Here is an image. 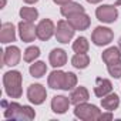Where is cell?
Here are the masks:
<instances>
[{"instance_id":"1","label":"cell","mask_w":121,"mask_h":121,"mask_svg":"<svg viewBox=\"0 0 121 121\" xmlns=\"http://www.w3.org/2000/svg\"><path fill=\"white\" fill-rule=\"evenodd\" d=\"M3 107H4V117L9 118V120L30 121V120H34V117H36V111L29 105H22L19 103H6V101H3Z\"/></svg>"},{"instance_id":"2","label":"cell","mask_w":121,"mask_h":121,"mask_svg":"<svg viewBox=\"0 0 121 121\" xmlns=\"http://www.w3.org/2000/svg\"><path fill=\"white\" fill-rule=\"evenodd\" d=\"M3 84H4V91L10 98H20L23 94L22 88V73L12 70L4 73L3 76Z\"/></svg>"},{"instance_id":"3","label":"cell","mask_w":121,"mask_h":121,"mask_svg":"<svg viewBox=\"0 0 121 121\" xmlns=\"http://www.w3.org/2000/svg\"><path fill=\"white\" fill-rule=\"evenodd\" d=\"M74 115L80 120H84V121H97L101 117V111L98 110V107H95L93 104L81 103V104L76 105Z\"/></svg>"},{"instance_id":"4","label":"cell","mask_w":121,"mask_h":121,"mask_svg":"<svg viewBox=\"0 0 121 121\" xmlns=\"http://www.w3.org/2000/svg\"><path fill=\"white\" fill-rule=\"evenodd\" d=\"M112 39H114L112 30L108 29V27H103V26L95 27L94 31H93V34H91V41H93L95 46H98V47L110 44V43L112 41Z\"/></svg>"},{"instance_id":"5","label":"cell","mask_w":121,"mask_h":121,"mask_svg":"<svg viewBox=\"0 0 121 121\" xmlns=\"http://www.w3.org/2000/svg\"><path fill=\"white\" fill-rule=\"evenodd\" d=\"M74 27L66 22V20H60L57 23V29H56V39L58 43H61V44H67L73 37H74Z\"/></svg>"},{"instance_id":"6","label":"cell","mask_w":121,"mask_h":121,"mask_svg":"<svg viewBox=\"0 0 121 121\" xmlns=\"http://www.w3.org/2000/svg\"><path fill=\"white\" fill-rule=\"evenodd\" d=\"M95 17L103 22V23H114L118 19V10L115 6L111 4H103L97 7L95 10Z\"/></svg>"},{"instance_id":"7","label":"cell","mask_w":121,"mask_h":121,"mask_svg":"<svg viewBox=\"0 0 121 121\" xmlns=\"http://www.w3.org/2000/svg\"><path fill=\"white\" fill-rule=\"evenodd\" d=\"M17 29H19L20 39H22V41H24V43H31V41H34V39L37 37V27H34L33 22L23 20V22L19 23Z\"/></svg>"},{"instance_id":"8","label":"cell","mask_w":121,"mask_h":121,"mask_svg":"<svg viewBox=\"0 0 121 121\" xmlns=\"http://www.w3.org/2000/svg\"><path fill=\"white\" fill-rule=\"evenodd\" d=\"M47 97V91L41 84H31L27 88V98L30 103H33L34 105H40L46 101Z\"/></svg>"},{"instance_id":"9","label":"cell","mask_w":121,"mask_h":121,"mask_svg":"<svg viewBox=\"0 0 121 121\" xmlns=\"http://www.w3.org/2000/svg\"><path fill=\"white\" fill-rule=\"evenodd\" d=\"M36 27H37V37L41 41H47L53 37V34H56V26L50 19H43Z\"/></svg>"},{"instance_id":"10","label":"cell","mask_w":121,"mask_h":121,"mask_svg":"<svg viewBox=\"0 0 121 121\" xmlns=\"http://www.w3.org/2000/svg\"><path fill=\"white\" fill-rule=\"evenodd\" d=\"M22 58V53L20 48L16 46H9L4 51H3V66H9V67H14L19 64Z\"/></svg>"},{"instance_id":"11","label":"cell","mask_w":121,"mask_h":121,"mask_svg":"<svg viewBox=\"0 0 121 121\" xmlns=\"http://www.w3.org/2000/svg\"><path fill=\"white\" fill-rule=\"evenodd\" d=\"M67 22L74 27V30H80V31L87 30V29L90 27V23H91V20H90L88 14H86L84 12H81V13H77V14H73V16L67 17Z\"/></svg>"},{"instance_id":"12","label":"cell","mask_w":121,"mask_h":121,"mask_svg":"<svg viewBox=\"0 0 121 121\" xmlns=\"http://www.w3.org/2000/svg\"><path fill=\"white\" fill-rule=\"evenodd\" d=\"M70 98L66 95H54L51 100V110L56 114H64L67 112V110L70 108Z\"/></svg>"},{"instance_id":"13","label":"cell","mask_w":121,"mask_h":121,"mask_svg":"<svg viewBox=\"0 0 121 121\" xmlns=\"http://www.w3.org/2000/svg\"><path fill=\"white\" fill-rule=\"evenodd\" d=\"M48 60H50V64L54 69L63 67L67 63V54H66V51L63 48H53L50 56H48Z\"/></svg>"},{"instance_id":"14","label":"cell","mask_w":121,"mask_h":121,"mask_svg":"<svg viewBox=\"0 0 121 121\" xmlns=\"http://www.w3.org/2000/svg\"><path fill=\"white\" fill-rule=\"evenodd\" d=\"M64 78H66V73L61 71V70H54L50 73L48 76V87L53 88V90H63V86H64Z\"/></svg>"},{"instance_id":"15","label":"cell","mask_w":121,"mask_h":121,"mask_svg":"<svg viewBox=\"0 0 121 121\" xmlns=\"http://www.w3.org/2000/svg\"><path fill=\"white\" fill-rule=\"evenodd\" d=\"M111 91H112V84H111V81H110V80H107V78H101V77H98V78L95 80L94 94H95L97 97L103 98L104 95L110 94Z\"/></svg>"},{"instance_id":"16","label":"cell","mask_w":121,"mask_h":121,"mask_svg":"<svg viewBox=\"0 0 121 121\" xmlns=\"http://www.w3.org/2000/svg\"><path fill=\"white\" fill-rule=\"evenodd\" d=\"M14 40H16V30L13 23H3L2 30H0V41L3 44H7Z\"/></svg>"},{"instance_id":"17","label":"cell","mask_w":121,"mask_h":121,"mask_svg":"<svg viewBox=\"0 0 121 121\" xmlns=\"http://www.w3.org/2000/svg\"><path fill=\"white\" fill-rule=\"evenodd\" d=\"M88 98H90L88 90H87L86 87H81V86L77 87V88H74V90L71 91V94H70V101H71V104H74V105L81 104V103H87Z\"/></svg>"},{"instance_id":"18","label":"cell","mask_w":121,"mask_h":121,"mask_svg":"<svg viewBox=\"0 0 121 121\" xmlns=\"http://www.w3.org/2000/svg\"><path fill=\"white\" fill-rule=\"evenodd\" d=\"M101 105H103V108L107 110V111H114V110H117L118 105H120V97H118L115 93L111 91L110 94H107V95H104V97L101 98Z\"/></svg>"},{"instance_id":"19","label":"cell","mask_w":121,"mask_h":121,"mask_svg":"<svg viewBox=\"0 0 121 121\" xmlns=\"http://www.w3.org/2000/svg\"><path fill=\"white\" fill-rule=\"evenodd\" d=\"M101 58L105 64H111V63H115L118 60H121V50L120 47H108L107 50L103 51L101 54Z\"/></svg>"},{"instance_id":"20","label":"cell","mask_w":121,"mask_h":121,"mask_svg":"<svg viewBox=\"0 0 121 121\" xmlns=\"http://www.w3.org/2000/svg\"><path fill=\"white\" fill-rule=\"evenodd\" d=\"M60 12L64 17H70L73 14H77V13H81L84 12V7L80 4V3H76V2H69L66 4H63L60 7Z\"/></svg>"},{"instance_id":"21","label":"cell","mask_w":121,"mask_h":121,"mask_svg":"<svg viewBox=\"0 0 121 121\" xmlns=\"http://www.w3.org/2000/svg\"><path fill=\"white\" fill-rule=\"evenodd\" d=\"M71 64L78 70H84L90 64V57L87 56V53H76L71 58Z\"/></svg>"},{"instance_id":"22","label":"cell","mask_w":121,"mask_h":121,"mask_svg":"<svg viewBox=\"0 0 121 121\" xmlns=\"http://www.w3.org/2000/svg\"><path fill=\"white\" fill-rule=\"evenodd\" d=\"M29 71H30V74H31L33 77L41 78V77L47 73V66H46L44 61H34V64L30 66Z\"/></svg>"},{"instance_id":"23","label":"cell","mask_w":121,"mask_h":121,"mask_svg":"<svg viewBox=\"0 0 121 121\" xmlns=\"http://www.w3.org/2000/svg\"><path fill=\"white\" fill-rule=\"evenodd\" d=\"M19 14H20V17L23 20H27V22H36L37 17H39L37 9L36 7H27V6L22 7L20 12H19Z\"/></svg>"},{"instance_id":"24","label":"cell","mask_w":121,"mask_h":121,"mask_svg":"<svg viewBox=\"0 0 121 121\" xmlns=\"http://www.w3.org/2000/svg\"><path fill=\"white\" fill-rule=\"evenodd\" d=\"M39 56H40V48L37 46H30L23 53V58L26 63H34V60L39 58Z\"/></svg>"},{"instance_id":"25","label":"cell","mask_w":121,"mask_h":121,"mask_svg":"<svg viewBox=\"0 0 121 121\" xmlns=\"http://www.w3.org/2000/svg\"><path fill=\"white\" fill-rule=\"evenodd\" d=\"M88 41L86 37H78L76 39V41L73 43V50L76 53H87L88 51Z\"/></svg>"},{"instance_id":"26","label":"cell","mask_w":121,"mask_h":121,"mask_svg":"<svg viewBox=\"0 0 121 121\" xmlns=\"http://www.w3.org/2000/svg\"><path fill=\"white\" fill-rule=\"evenodd\" d=\"M77 86V76L74 73H66V78H64V86H63V90L69 91V90H73L74 87Z\"/></svg>"},{"instance_id":"27","label":"cell","mask_w":121,"mask_h":121,"mask_svg":"<svg viewBox=\"0 0 121 121\" xmlns=\"http://www.w3.org/2000/svg\"><path fill=\"white\" fill-rule=\"evenodd\" d=\"M107 70L111 77L121 78V60H118L115 63H111V64H107Z\"/></svg>"},{"instance_id":"28","label":"cell","mask_w":121,"mask_h":121,"mask_svg":"<svg viewBox=\"0 0 121 121\" xmlns=\"http://www.w3.org/2000/svg\"><path fill=\"white\" fill-rule=\"evenodd\" d=\"M100 120H101V121H105V120H112V111H108V112H105V114H101Z\"/></svg>"},{"instance_id":"29","label":"cell","mask_w":121,"mask_h":121,"mask_svg":"<svg viewBox=\"0 0 121 121\" xmlns=\"http://www.w3.org/2000/svg\"><path fill=\"white\" fill-rule=\"evenodd\" d=\"M53 2H54L56 4L63 6V4H66V3H69V2H73V0H53Z\"/></svg>"},{"instance_id":"30","label":"cell","mask_w":121,"mask_h":121,"mask_svg":"<svg viewBox=\"0 0 121 121\" xmlns=\"http://www.w3.org/2000/svg\"><path fill=\"white\" fill-rule=\"evenodd\" d=\"M87 3H90V4H97V3H100V2H103V0H86Z\"/></svg>"},{"instance_id":"31","label":"cell","mask_w":121,"mask_h":121,"mask_svg":"<svg viewBox=\"0 0 121 121\" xmlns=\"http://www.w3.org/2000/svg\"><path fill=\"white\" fill-rule=\"evenodd\" d=\"M24 3H27V4H34V3H37L39 0H23Z\"/></svg>"},{"instance_id":"32","label":"cell","mask_w":121,"mask_h":121,"mask_svg":"<svg viewBox=\"0 0 121 121\" xmlns=\"http://www.w3.org/2000/svg\"><path fill=\"white\" fill-rule=\"evenodd\" d=\"M4 6H6V0H2V2H0V7H2V9H3Z\"/></svg>"},{"instance_id":"33","label":"cell","mask_w":121,"mask_h":121,"mask_svg":"<svg viewBox=\"0 0 121 121\" xmlns=\"http://www.w3.org/2000/svg\"><path fill=\"white\" fill-rule=\"evenodd\" d=\"M115 6H121V0H117V2H115Z\"/></svg>"},{"instance_id":"34","label":"cell","mask_w":121,"mask_h":121,"mask_svg":"<svg viewBox=\"0 0 121 121\" xmlns=\"http://www.w3.org/2000/svg\"><path fill=\"white\" fill-rule=\"evenodd\" d=\"M118 47H120V50H121V37H120V40H118Z\"/></svg>"}]
</instances>
